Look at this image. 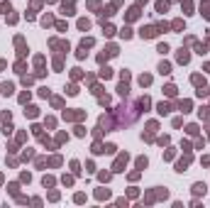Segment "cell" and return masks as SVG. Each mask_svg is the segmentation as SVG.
Returning <instances> with one entry per match:
<instances>
[{
	"mask_svg": "<svg viewBox=\"0 0 210 208\" xmlns=\"http://www.w3.org/2000/svg\"><path fill=\"white\" fill-rule=\"evenodd\" d=\"M127 164V154H120L117 162H115V172H122V167Z\"/></svg>",
	"mask_w": 210,
	"mask_h": 208,
	"instance_id": "6da1fadb",
	"label": "cell"
},
{
	"mask_svg": "<svg viewBox=\"0 0 210 208\" xmlns=\"http://www.w3.org/2000/svg\"><path fill=\"white\" fill-rule=\"evenodd\" d=\"M61 10H64V15H71V10H73V0H64Z\"/></svg>",
	"mask_w": 210,
	"mask_h": 208,
	"instance_id": "7a4b0ae2",
	"label": "cell"
},
{
	"mask_svg": "<svg viewBox=\"0 0 210 208\" xmlns=\"http://www.w3.org/2000/svg\"><path fill=\"white\" fill-rule=\"evenodd\" d=\"M139 35L142 37H154V35H156V27H142Z\"/></svg>",
	"mask_w": 210,
	"mask_h": 208,
	"instance_id": "3957f363",
	"label": "cell"
},
{
	"mask_svg": "<svg viewBox=\"0 0 210 208\" xmlns=\"http://www.w3.org/2000/svg\"><path fill=\"white\" fill-rule=\"evenodd\" d=\"M188 59H191V54H188L186 49H181V52H178V61H181V64H188Z\"/></svg>",
	"mask_w": 210,
	"mask_h": 208,
	"instance_id": "277c9868",
	"label": "cell"
},
{
	"mask_svg": "<svg viewBox=\"0 0 210 208\" xmlns=\"http://www.w3.org/2000/svg\"><path fill=\"white\" fill-rule=\"evenodd\" d=\"M166 7H169L166 0H159V2H156V10H159V12H166Z\"/></svg>",
	"mask_w": 210,
	"mask_h": 208,
	"instance_id": "5b68a950",
	"label": "cell"
},
{
	"mask_svg": "<svg viewBox=\"0 0 210 208\" xmlns=\"http://www.w3.org/2000/svg\"><path fill=\"white\" fill-rule=\"evenodd\" d=\"M139 83H142V86H149V83H151V76H149V73L139 76Z\"/></svg>",
	"mask_w": 210,
	"mask_h": 208,
	"instance_id": "8992f818",
	"label": "cell"
},
{
	"mask_svg": "<svg viewBox=\"0 0 210 208\" xmlns=\"http://www.w3.org/2000/svg\"><path fill=\"white\" fill-rule=\"evenodd\" d=\"M169 110H171V105H169V103H159V113H161V115H166Z\"/></svg>",
	"mask_w": 210,
	"mask_h": 208,
	"instance_id": "52a82bcc",
	"label": "cell"
},
{
	"mask_svg": "<svg viewBox=\"0 0 210 208\" xmlns=\"http://www.w3.org/2000/svg\"><path fill=\"white\" fill-rule=\"evenodd\" d=\"M159 71H161V73H169V71H171V66H169L166 61H161V64H159Z\"/></svg>",
	"mask_w": 210,
	"mask_h": 208,
	"instance_id": "ba28073f",
	"label": "cell"
},
{
	"mask_svg": "<svg viewBox=\"0 0 210 208\" xmlns=\"http://www.w3.org/2000/svg\"><path fill=\"white\" fill-rule=\"evenodd\" d=\"M88 47H93V39H91V37H88V39H83V42H81V49H88Z\"/></svg>",
	"mask_w": 210,
	"mask_h": 208,
	"instance_id": "9c48e42d",
	"label": "cell"
},
{
	"mask_svg": "<svg viewBox=\"0 0 210 208\" xmlns=\"http://www.w3.org/2000/svg\"><path fill=\"white\" fill-rule=\"evenodd\" d=\"M178 108H181L183 113H188V108H191V103H188V101H181V103H178Z\"/></svg>",
	"mask_w": 210,
	"mask_h": 208,
	"instance_id": "30bf717a",
	"label": "cell"
},
{
	"mask_svg": "<svg viewBox=\"0 0 210 208\" xmlns=\"http://www.w3.org/2000/svg\"><path fill=\"white\" fill-rule=\"evenodd\" d=\"M137 15H139V10H137V7H132V10H130V12H127V17H130V20H135V17H137Z\"/></svg>",
	"mask_w": 210,
	"mask_h": 208,
	"instance_id": "8fae6325",
	"label": "cell"
},
{
	"mask_svg": "<svg viewBox=\"0 0 210 208\" xmlns=\"http://www.w3.org/2000/svg\"><path fill=\"white\" fill-rule=\"evenodd\" d=\"M78 27H81V30H88L91 22H88V20H78Z\"/></svg>",
	"mask_w": 210,
	"mask_h": 208,
	"instance_id": "7c38bea8",
	"label": "cell"
},
{
	"mask_svg": "<svg viewBox=\"0 0 210 208\" xmlns=\"http://www.w3.org/2000/svg\"><path fill=\"white\" fill-rule=\"evenodd\" d=\"M2 93L10 96V93H12V83H5V86H2Z\"/></svg>",
	"mask_w": 210,
	"mask_h": 208,
	"instance_id": "4fadbf2b",
	"label": "cell"
},
{
	"mask_svg": "<svg viewBox=\"0 0 210 208\" xmlns=\"http://www.w3.org/2000/svg\"><path fill=\"white\" fill-rule=\"evenodd\" d=\"M117 91H120V96H127V91H130V88H127V83H120V88H117Z\"/></svg>",
	"mask_w": 210,
	"mask_h": 208,
	"instance_id": "5bb4252c",
	"label": "cell"
},
{
	"mask_svg": "<svg viewBox=\"0 0 210 208\" xmlns=\"http://www.w3.org/2000/svg\"><path fill=\"white\" fill-rule=\"evenodd\" d=\"M193 191H196V193H205V186H203V184H196Z\"/></svg>",
	"mask_w": 210,
	"mask_h": 208,
	"instance_id": "9a60e30c",
	"label": "cell"
},
{
	"mask_svg": "<svg viewBox=\"0 0 210 208\" xmlns=\"http://www.w3.org/2000/svg\"><path fill=\"white\" fill-rule=\"evenodd\" d=\"M120 35L125 37V39H130V37H132V30H130V27H125V30H122V32H120Z\"/></svg>",
	"mask_w": 210,
	"mask_h": 208,
	"instance_id": "2e32d148",
	"label": "cell"
},
{
	"mask_svg": "<svg viewBox=\"0 0 210 208\" xmlns=\"http://www.w3.org/2000/svg\"><path fill=\"white\" fill-rule=\"evenodd\" d=\"M100 76H103V78H110V76H112V71H110V69H107V66H105V69L100 71Z\"/></svg>",
	"mask_w": 210,
	"mask_h": 208,
	"instance_id": "e0dca14e",
	"label": "cell"
},
{
	"mask_svg": "<svg viewBox=\"0 0 210 208\" xmlns=\"http://www.w3.org/2000/svg\"><path fill=\"white\" fill-rule=\"evenodd\" d=\"M171 27H174V30H183V20H176Z\"/></svg>",
	"mask_w": 210,
	"mask_h": 208,
	"instance_id": "ac0fdd59",
	"label": "cell"
},
{
	"mask_svg": "<svg viewBox=\"0 0 210 208\" xmlns=\"http://www.w3.org/2000/svg\"><path fill=\"white\" fill-rule=\"evenodd\" d=\"M137 167H139V169H144V167H147V159H144V157H139V159H137Z\"/></svg>",
	"mask_w": 210,
	"mask_h": 208,
	"instance_id": "d6986e66",
	"label": "cell"
},
{
	"mask_svg": "<svg viewBox=\"0 0 210 208\" xmlns=\"http://www.w3.org/2000/svg\"><path fill=\"white\" fill-rule=\"evenodd\" d=\"M164 91H166V93H169V96H176V88H174V86H166V88H164Z\"/></svg>",
	"mask_w": 210,
	"mask_h": 208,
	"instance_id": "ffe728a7",
	"label": "cell"
},
{
	"mask_svg": "<svg viewBox=\"0 0 210 208\" xmlns=\"http://www.w3.org/2000/svg\"><path fill=\"white\" fill-rule=\"evenodd\" d=\"M137 2H147V0H137Z\"/></svg>",
	"mask_w": 210,
	"mask_h": 208,
	"instance_id": "44dd1931",
	"label": "cell"
}]
</instances>
